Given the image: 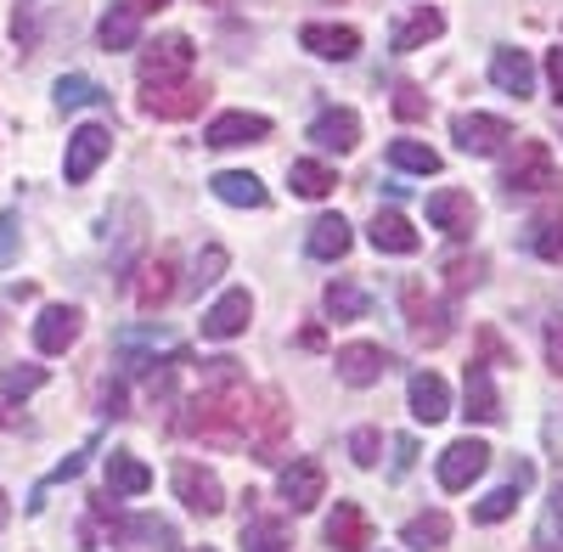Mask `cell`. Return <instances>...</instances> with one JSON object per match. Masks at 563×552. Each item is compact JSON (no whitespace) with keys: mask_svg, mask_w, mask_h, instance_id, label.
<instances>
[{"mask_svg":"<svg viewBox=\"0 0 563 552\" xmlns=\"http://www.w3.org/2000/svg\"><path fill=\"white\" fill-rule=\"evenodd\" d=\"M249 406H254L249 384H220V389L203 384L192 400H186L175 429L186 440H203V445H249Z\"/></svg>","mask_w":563,"mask_h":552,"instance_id":"cell-1","label":"cell"},{"mask_svg":"<svg viewBox=\"0 0 563 552\" xmlns=\"http://www.w3.org/2000/svg\"><path fill=\"white\" fill-rule=\"evenodd\" d=\"M282 445H288V406L276 389H260L249 406V451L260 463H282Z\"/></svg>","mask_w":563,"mask_h":552,"instance_id":"cell-2","label":"cell"},{"mask_svg":"<svg viewBox=\"0 0 563 552\" xmlns=\"http://www.w3.org/2000/svg\"><path fill=\"white\" fill-rule=\"evenodd\" d=\"M501 187H507V192H552V187H558L552 147H547V142H519V153L501 164Z\"/></svg>","mask_w":563,"mask_h":552,"instance_id":"cell-3","label":"cell"},{"mask_svg":"<svg viewBox=\"0 0 563 552\" xmlns=\"http://www.w3.org/2000/svg\"><path fill=\"white\" fill-rule=\"evenodd\" d=\"M400 305H406V321H411V339L417 344H445L451 328H456V316L445 299H429V288L422 283H406L400 288Z\"/></svg>","mask_w":563,"mask_h":552,"instance_id":"cell-4","label":"cell"},{"mask_svg":"<svg viewBox=\"0 0 563 552\" xmlns=\"http://www.w3.org/2000/svg\"><path fill=\"white\" fill-rule=\"evenodd\" d=\"M113 350H119L124 373L141 378V373H153V366H158V355H180V339H175L169 328H124V333L113 339Z\"/></svg>","mask_w":563,"mask_h":552,"instance_id":"cell-5","label":"cell"},{"mask_svg":"<svg viewBox=\"0 0 563 552\" xmlns=\"http://www.w3.org/2000/svg\"><path fill=\"white\" fill-rule=\"evenodd\" d=\"M192 63H198L192 40H186V34H164V40H153L147 52H141V85H169V79H192Z\"/></svg>","mask_w":563,"mask_h":552,"instance_id":"cell-6","label":"cell"},{"mask_svg":"<svg viewBox=\"0 0 563 552\" xmlns=\"http://www.w3.org/2000/svg\"><path fill=\"white\" fill-rule=\"evenodd\" d=\"M175 496L186 501V514H198V519H214L220 508H225V485H220V474L214 468H203V463H175Z\"/></svg>","mask_w":563,"mask_h":552,"instance_id":"cell-7","label":"cell"},{"mask_svg":"<svg viewBox=\"0 0 563 552\" xmlns=\"http://www.w3.org/2000/svg\"><path fill=\"white\" fill-rule=\"evenodd\" d=\"M451 142L462 153H474V158H490V153H501L512 142V124L496 119V113H456L451 119Z\"/></svg>","mask_w":563,"mask_h":552,"instance_id":"cell-8","label":"cell"},{"mask_svg":"<svg viewBox=\"0 0 563 552\" xmlns=\"http://www.w3.org/2000/svg\"><path fill=\"white\" fill-rule=\"evenodd\" d=\"M485 468H490V445L474 440V434H467V440H451V445L440 451V463H434V474H440L445 490H467Z\"/></svg>","mask_w":563,"mask_h":552,"instance_id":"cell-9","label":"cell"},{"mask_svg":"<svg viewBox=\"0 0 563 552\" xmlns=\"http://www.w3.org/2000/svg\"><path fill=\"white\" fill-rule=\"evenodd\" d=\"M209 90L198 79H169V85H141V113L153 119H192Z\"/></svg>","mask_w":563,"mask_h":552,"instance_id":"cell-10","label":"cell"},{"mask_svg":"<svg viewBox=\"0 0 563 552\" xmlns=\"http://www.w3.org/2000/svg\"><path fill=\"white\" fill-rule=\"evenodd\" d=\"M321 496H327V468L316 456H294V463L282 468V501H288V514L321 508Z\"/></svg>","mask_w":563,"mask_h":552,"instance_id":"cell-11","label":"cell"},{"mask_svg":"<svg viewBox=\"0 0 563 552\" xmlns=\"http://www.w3.org/2000/svg\"><path fill=\"white\" fill-rule=\"evenodd\" d=\"M79 328H85V310L79 305H45L40 321H34V350L40 355H68L74 339H79Z\"/></svg>","mask_w":563,"mask_h":552,"instance_id":"cell-12","label":"cell"},{"mask_svg":"<svg viewBox=\"0 0 563 552\" xmlns=\"http://www.w3.org/2000/svg\"><path fill=\"white\" fill-rule=\"evenodd\" d=\"M429 225L445 238H474V225H479V203L474 192H456V187H440L429 198Z\"/></svg>","mask_w":563,"mask_h":552,"instance_id":"cell-13","label":"cell"},{"mask_svg":"<svg viewBox=\"0 0 563 552\" xmlns=\"http://www.w3.org/2000/svg\"><path fill=\"white\" fill-rule=\"evenodd\" d=\"M113 153V135L102 130V124H79L74 135H68V158H63V175L74 180V187H79V180H90V175H97V164Z\"/></svg>","mask_w":563,"mask_h":552,"instance_id":"cell-14","label":"cell"},{"mask_svg":"<svg viewBox=\"0 0 563 552\" xmlns=\"http://www.w3.org/2000/svg\"><path fill=\"white\" fill-rule=\"evenodd\" d=\"M333 366H339V378H344L350 389H372V384H378L389 366H395V355H389L384 344H344Z\"/></svg>","mask_w":563,"mask_h":552,"instance_id":"cell-15","label":"cell"},{"mask_svg":"<svg viewBox=\"0 0 563 552\" xmlns=\"http://www.w3.org/2000/svg\"><path fill=\"white\" fill-rule=\"evenodd\" d=\"M299 45H305L310 57H321V63H350L361 52V34L350 23H305L299 29Z\"/></svg>","mask_w":563,"mask_h":552,"instance_id":"cell-16","label":"cell"},{"mask_svg":"<svg viewBox=\"0 0 563 552\" xmlns=\"http://www.w3.org/2000/svg\"><path fill=\"white\" fill-rule=\"evenodd\" d=\"M310 142L321 153H355L361 147V113L355 108H327L310 119Z\"/></svg>","mask_w":563,"mask_h":552,"instance_id":"cell-17","label":"cell"},{"mask_svg":"<svg viewBox=\"0 0 563 552\" xmlns=\"http://www.w3.org/2000/svg\"><path fill=\"white\" fill-rule=\"evenodd\" d=\"M462 400H467V411H462L467 423H501V395H496V378H490L485 361H467Z\"/></svg>","mask_w":563,"mask_h":552,"instance_id":"cell-18","label":"cell"},{"mask_svg":"<svg viewBox=\"0 0 563 552\" xmlns=\"http://www.w3.org/2000/svg\"><path fill=\"white\" fill-rule=\"evenodd\" d=\"M249 316H254L249 288H231V294H220V299L209 305V316H203V339H214V344L238 339V333L249 328Z\"/></svg>","mask_w":563,"mask_h":552,"instance_id":"cell-19","label":"cell"},{"mask_svg":"<svg viewBox=\"0 0 563 552\" xmlns=\"http://www.w3.org/2000/svg\"><path fill=\"white\" fill-rule=\"evenodd\" d=\"M271 135V119L265 113H220L209 130H203V147H249V142H265Z\"/></svg>","mask_w":563,"mask_h":552,"instance_id":"cell-20","label":"cell"},{"mask_svg":"<svg viewBox=\"0 0 563 552\" xmlns=\"http://www.w3.org/2000/svg\"><path fill=\"white\" fill-rule=\"evenodd\" d=\"M445 34V12L440 7H411L395 29H389V52H422L429 40Z\"/></svg>","mask_w":563,"mask_h":552,"instance_id":"cell-21","label":"cell"},{"mask_svg":"<svg viewBox=\"0 0 563 552\" xmlns=\"http://www.w3.org/2000/svg\"><path fill=\"white\" fill-rule=\"evenodd\" d=\"M490 79L496 90H507V97H536V63L530 52H512V45H501V52H490Z\"/></svg>","mask_w":563,"mask_h":552,"instance_id":"cell-22","label":"cell"},{"mask_svg":"<svg viewBox=\"0 0 563 552\" xmlns=\"http://www.w3.org/2000/svg\"><path fill=\"white\" fill-rule=\"evenodd\" d=\"M327 547L333 552H366L372 547V525L355 501H339V508L327 514Z\"/></svg>","mask_w":563,"mask_h":552,"instance_id":"cell-23","label":"cell"},{"mask_svg":"<svg viewBox=\"0 0 563 552\" xmlns=\"http://www.w3.org/2000/svg\"><path fill=\"white\" fill-rule=\"evenodd\" d=\"M372 249H378V254H417L422 249V238L411 232V220L400 214V209H378V214H372Z\"/></svg>","mask_w":563,"mask_h":552,"instance_id":"cell-24","label":"cell"},{"mask_svg":"<svg viewBox=\"0 0 563 552\" xmlns=\"http://www.w3.org/2000/svg\"><path fill=\"white\" fill-rule=\"evenodd\" d=\"M214 198L220 203H231V209H265L271 203V192H265V180L260 175H249V169H220L214 180Z\"/></svg>","mask_w":563,"mask_h":552,"instance_id":"cell-25","label":"cell"},{"mask_svg":"<svg viewBox=\"0 0 563 552\" xmlns=\"http://www.w3.org/2000/svg\"><path fill=\"white\" fill-rule=\"evenodd\" d=\"M249 501V519H243V552H288V519H271V514H260L254 508V490L243 496Z\"/></svg>","mask_w":563,"mask_h":552,"instance_id":"cell-26","label":"cell"},{"mask_svg":"<svg viewBox=\"0 0 563 552\" xmlns=\"http://www.w3.org/2000/svg\"><path fill=\"white\" fill-rule=\"evenodd\" d=\"M350 243H355V232H350L344 214H316L310 238H305V254H310V260H344Z\"/></svg>","mask_w":563,"mask_h":552,"instance_id":"cell-27","label":"cell"},{"mask_svg":"<svg viewBox=\"0 0 563 552\" xmlns=\"http://www.w3.org/2000/svg\"><path fill=\"white\" fill-rule=\"evenodd\" d=\"M169 299H175V254L164 249V254H153L147 265H141L135 305H141V310H158V305H169Z\"/></svg>","mask_w":563,"mask_h":552,"instance_id":"cell-28","label":"cell"},{"mask_svg":"<svg viewBox=\"0 0 563 552\" xmlns=\"http://www.w3.org/2000/svg\"><path fill=\"white\" fill-rule=\"evenodd\" d=\"M406 395H411V418H417V423H440V418H451V389H445L440 373H417Z\"/></svg>","mask_w":563,"mask_h":552,"instance_id":"cell-29","label":"cell"},{"mask_svg":"<svg viewBox=\"0 0 563 552\" xmlns=\"http://www.w3.org/2000/svg\"><path fill=\"white\" fill-rule=\"evenodd\" d=\"M108 490L113 496H147L153 490V468L141 463V456H130V451H113L108 456Z\"/></svg>","mask_w":563,"mask_h":552,"instance_id":"cell-30","label":"cell"},{"mask_svg":"<svg viewBox=\"0 0 563 552\" xmlns=\"http://www.w3.org/2000/svg\"><path fill=\"white\" fill-rule=\"evenodd\" d=\"M288 187L299 192V198H327L339 187V175L327 169V164H316V158H294L288 164Z\"/></svg>","mask_w":563,"mask_h":552,"instance_id":"cell-31","label":"cell"},{"mask_svg":"<svg viewBox=\"0 0 563 552\" xmlns=\"http://www.w3.org/2000/svg\"><path fill=\"white\" fill-rule=\"evenodd\" d=\"M135 34H141V18L124 7V0H119V7L97 23V40H102V52H130V45H135Z\"/></svg>","mask_w":563,"mask_h":552,"instance_id":"cell-32","label":"cell"},{"mask_svg":"<svg viewBox=\"0 0 563 552\" xmlns=\"http://www.w3.org/2000/svg\"><path fill=\"white\" fill-rule=\"evenodd\" d=\"M400 541L417 547V552H434V547L451 541V519H445V514H417V519L400 530Z\"/></svg>","mask_w":563,"mask_h":552,"instance_id":"cell-33","label":"cell"},{"mask_svg":"<svg viewBox=\"0 0 563 552\" xmlns=\"http://www.w3.org/2000/svg\"><path fill=\"white\" fill-rule=\"evenodd\" d=\"M525 490H530V485L512 479V485L490 490L485 501H474V525H501V519H512V514H519V496H525Z\"/></svg>","mask_w":563,"mask_h":552,"instance_id":"cell-34","label":"cell"},{"mask_svg":"<svg viewBox=\"0 0 563 552\" xmlns=\"http://www.w3.org/2000/svg\"><path fill=\"white\" fill-rule=\"evenodd\" d=\"M389 164L406 175H440V153L429 142H389Z\"/></svg>","mask_w":563,"mask_h":552,"instance_id":"cell-35","label":"cell"},{"mask_svg":"<svg viewBox=\"0 0 563 552\" xmlns=\"http://www.w3.org/2000/svg\"><path fill=\"white\" fill-rule=\"evenodd\" d=\"M321 305H327V316H333V321H355V316H366L372 299H366L355 283H333V288L321 294Z\"/></svg>","mask_w":563,"mask_h":552,"instance_id":"cell-36","label":"cell"},{"mask_svg":"<svg viewBox=\"0 0 563 552\" xmlns=\"http://www.w3.org/2000/svg\"><path fill=\"white\" fill-rule=\"evenodd\" d=\"M536 547L541 552H563V485L547 496V508H541V525H536Z\"/></svg>","mask_w":563,"mask_h":552,"instance_id":"cell-37","label":"cell"},{"mask_svg":"<svg viewBox=\"0 0 563 552\" xmlns=\"http://www.w3.org/2000/svg\"><path fill=\"white\" fill-rule=\"evenodd\" d=\"M530 249H536L547 265H563V214H552V220H536V225H530Z\"/></svg>","mask_w":563,"mask_h":552,"instance_id":"cell-38","label":"cell"},{"mask_svg":"<svg viewBox=\"0 0 563 552\" xmlns=\"http://www.w3.org/2000/svg\"><path fill=\"white\" fill-rule=\"evenodd\" d=\"M90 102H102V85H90V79H79V74H63L57 79V108L68 113V108H90Z\"/></svg>","mask_w":563,"mask_h":552,"instance_id":"cell-39","label":"cell"},{"mask_svg":"<svg viewBox=\"0 0 563 552\" xmlns=\"http://www.w3.org/2000/svg\"><path fill=\"white\" fill-rule=\"evenodd\" d=\"M445 283L451 294H467L474 283H485V260H445Z\"/></svg>","mask_w":563,"mask_h":552,"instance_id":"cell-40","label":"cell"},{"mask_svg":"<svg viewBox=\"0 0 563 552\" xmlns=\"http://www.w3.org/2000/svg\"><path fill=\"white\" fill-rule=\"evenodd\" d=\"M378 451H384V434H378V429H355V434H350V456H355L361 468L378 463Z\"/></svg>","mask_w":563,"mask_h":552,"instance_id":"cell-41","label":"cell"},{"mask_svg":"<svg viewBox=\"0 0 563 552\" xmlns=\"http://www.w3.org/2000/svg\"><path fill=\"white\" fill-rule=\"evenodd\" d=\"M40 384H45V366H12V373H7V395H12V400L34 395Z\"/></svg>","mask_w":563,"mask_h":552,"instance_id":"cell-42","label":"cell"},{"mask_svg":"<svg viewBox=\"0 0 563 552\" xmlns=\"http://www.w3.org/2000/svg\"><path fill=\"white\" fill-rule=\"evenodd\" d=\"M395 113H400V119H429V102H422L417 85H400V90H395Z\"/></svg>","mask_w":563,"mask_h":552,"instance_id":"cell-43","label":"cell"},{"mask_svg":"<svg viewBox=\"0 0 563 552\" xmlns=\"http://www.w3.org/2000/svg\"><path fill=\"white\" fill-rule=\"evenodd\" d=\"M12 254H18V209L0 214V271L12 265Z\"/></svg>","mask_w":563,"mask_h":552,"instance_id":"cell-44","label":"cell"},{"mask_svg":"<svg viewBox=\"0 0 563 552\" xmlns=\"http://www.w3.org/2000/svg\"><path fill=\"white\" fill-rule=\"evenodd\" d=\"M220 271H225V249H203V260H198V276H192V288H209Z\"/></svg>","mask_w":563,"mask_h":552,"instance_id":"cell-45","label":"cell"},{"mask_svg":"<svg viewBox=\"0 0 563 552\" xmlns=\"http://www.w3.org/2000/svg\"><path fill=\"white\" fill-rule=\"evenodd\" d=\"M411 463H417V440H411V434H400V440H395V479H406V474H411Z\"/></svg>","mask_w":563,"mask_h":552,"instance_id":"cell-46","label":"cell"},{"mask_svg":"<svg viewBox=\"0 0 563 552\" xmlns=\"http://www.w3.org/2000/svg\"><path fill=\"white\" fill-rule=\"evenodd\" d=\"M547 361L552 373H563V321H547Z\"/></svg>","mask_w":563,"mask_h":552,"instance_id":"cell-47","label":"cell"},{"mask_svg":"<svg viewBox=\"0 0 563 552\" xmlns=\"http://www.w3.org/2000/svg\"><path fill=\"white\" fill-rule=\"evenodd\" d=\"M547 79H552V97L563 108V45H558V52H547Z\"/></svg>","mask_w":563,"mask_h":552,"instance_id":"cell-48","label":"cell"},{"mask_svg":"<svg viewBox=\"0 0 563 552\" xmlns=\"http://www.w3.org/2000/svg\"><path fill=\"white\" fill-rule=\"evenodd\" d=\"M79 468H85V451H74L68 463H57V468H52V479H45V485H63V479H79Z\"/></svg>","mask_w":563,"mask_h":552,"instance_id":"cell-49","label":"cell"},{"mask_svg":"<svg viewBox=\"0 0 563 552\" xmlns=\"http://www.w3.org/2000/svg\"><path fill=\"white\" fill-rule=\"evenodd\" d=\"M124 7H130L135 18H147V12H164V7H169V0H124Z\"/></svg>","mask_w":563,"mask_h":552,"instance_id":"cell-50","label":"cell"},{"mask_svg":"<svg viewBox=\"0 0 563 552\" xmlns=\"http://www.w3.org/2000/svg\"><path fill=\"white\" fill-rule=\"evenodd\" d=\"M12 525V508H7V490H0V530H7Z\"/></svg>","mask_w":563,"mask_h":552,"instance_id":"cell-51","label":"cell"},{"mask_svg":"<svg viewBox=\"0 0 563 552\" xmlns=\"http://www.w3.org/2000/svg\"><path fill=\"white\" fill-rule=\"evenodd\" d=\"M192 552H214V547H192Z\"/></svg>","mask_w":563,"mask_h":552,"instance_id":"cell-52","label":"cell"}]
</instances>
